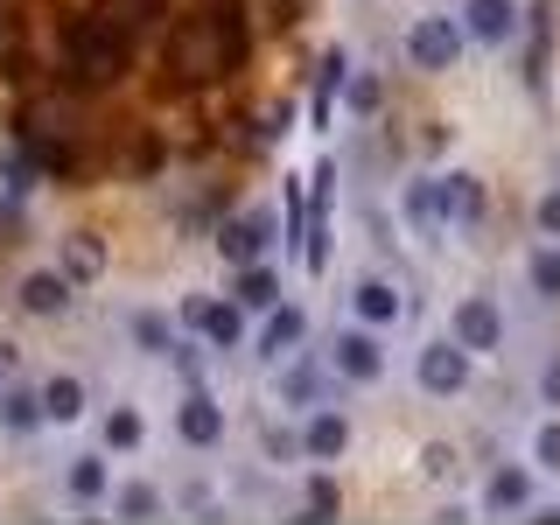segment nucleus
<instances>
[{
	"label": "nucleus",
	"mask_w": 560,
	"mask_h": 525,
	"mask_svg": "<svg viewBox=\"0 0 560 525\" xmlns=\"http://www.w3.org/2000/svg\"><path fill=\"white\" fill-rule=\"evenodd\" d=\"M127 63H133L127 22H113V14H78V22L63 28V70L78 84H113Z\"/></svg>",
	"instance_id": "nucleus-1"
},
{
	"label": "nucleus",
	"mask_w": 560,
	"mask_h": 525,
	"mask_svg": "<svg viewBox=\"0 0 560 525\" xmlns=\"http://www.w3.org/2000/svg\"><path fill=\"white\" fill-rule=\"evenodd\" d=\"M329 372L350 378V385H378L385 378V329H364V323H350L329 337Z\"/></svg>",
	"instance_id": "nucleus-2"
},
{
	"label": "nucleus",
	"mask_w": 560,
	"mask_h": 525,
	"mask_svg": "<svg viewBox=\"0 0 560 525\" xmlns=\"http://www.w3.org/2000/svg\"><path fill=\"white\" fill-rule=\"evenodd\" d=\"M463 22H448V14H428V22L407 28V63L413 70H455V57H463Z\"/></svg>",
	"instance_id": "nucleus-3"
},
{
	"label": "nucleus",
	"mask_w": 560,
	"mask_h": 525,
	"mask_svg": "<svg viewBox=\"0 0 560 525\" xmlns=\"http://www.w3.org/2000/svg\"><path fill=\"white\" fill-rule=\"evenodd\" d=\"M183 323L197 329L203 343H218V350H238V343H245V308H238V302H210V294H189V302H183Z\"/></svg>",
	"instance_id": "nucleus-4"
},
{
	"label": "nucleus",
	"mask_w": 560,
	"mask_h": 525,
	"mask_svg": "<svg viewBox=\"0 0 560 525\" xmlns=\"http://www.w3.org/2000/svg\"><path fill=\"white\" fill-rule=\"evenodd\" d=\"M539 498V469L533 463H498L483 477V512H525Z\"/></svg>",
	"instance_id": "nucleus-5"
},
{
	"label": "nucleus",
	"mask_w": 560,
	"mask_h": 525,
	"mask_svg": "<svg viewBox=\"0 0 560 525\" xmlns=\"http://www.w3.org/2000/svg\"><path fill=\"white\" fill-rule=\"evenodd\" d=\"M413 378L428 385V393H463V385H469V350L455 343V337L448 343H428L413 358Z\"/></svg>",
	"instance_id": "nucleus-6"
},
{
	"label": "nucleus",
	"mask_w": 560,
	"mask_h": 525,
	"mask_svg": "<svg viewBox=\"0 0 560 525\" xmlns=\"http://www.w3.org/2000/svg\"><path fill=\"white\" fill-rule=\"evenodd\" d=\"M399 210H407L413 238H434L448 224V183L442 175H420V183H407V197H399Z\"/></svg>",
	"instance_id": "nucleus-7"
},
{
	"label": "nucleus",
	"mask_w": 560,
	"mask_h": 525,
	"mask_svg": "<svg viewBox=\"0 0 560 525\" xmlns=\"http://www.w3.org/2000/svg\"><path fill=\"white\" fill-rule=\"evenodd\" d=\"M218 253L238 259V267L267 259L273 253V218H267V210H245V218H232V224H224V238H218Z\"/></svg>",
	"instance_id": "nucleus-8"
},
{
	"label": "nucleus",
	"mask_w": 560,
	"mask_h": 525,
	"mask_svg": "<svg viewBox=\"0 0 560 525\" xmlns=\"http://www.w3.org/2000/svg\"><path fill=\"white\" fill-rule=\"evenodd\" d=\"M329 364H315V358H302V364H288L280 372V407H294V413H315V407H329Z\"/></svg>",
	"instance_id": "nucleus-9"
},
{
	"label": "nucleus",
	"mask_w": 560,
	"mask_h": 525,
	"mask_svg": "<svg viewBox=\"0 0 560 525\" xmlns=\"http://www.w3.org/2000/svg\"><path fill=\"white\" fill-rule=\"evenodd\" d=\"M455 343L477 358V350H498L504 343V315H498V302H483V294H469L463 308H455Z\"/></svg>",
	"instance_id": "nucleus-10"
},
{
	"label": "nucleus",
	"mask_w": 560,
	"mask_h": 525,
	"mask_svg": "<svg viewBox=\"0 0 560 525\" xmlns=\"http://www.w3.org/2000/svg\"><path fill=\"white\" fill-rule=\"evenodd\" d=\"M399 308H407V302H399V288H393L385 273H364L358 288H350V315H358L364 329H393Z\"/></svg>",
	"instance_id": "nucleus-11"
},
{
	"label": "nucleus",
	"mask_w": 560,
	"mask_h": 525,
	"mask_svg": "<svg viewBox=\"0 0 560 525\" xmlns=\"http://www.w3.org/2000/svg\"><path fill=\"white\" fill-rule=\"evenodd\" d=\"M168 70H175V78H210V70H224V63H218V43H210L203 22H183V28H175Z\"/></svg>",
	"instance_id": "nucleus-12"
},
{
	"label": "nucleus",
	"mask_w": 560,
	"mask_h": 525,
	"mask_svg": "<svg viewBox=\"0 0 560 525\" xmlns=\"http://www.w3.org/2000/svg\"><path fill=\"white\" fill-rule=\"evenodd\" d=\"M512 28H518L512 0H463V35H469V43L498 49V43H512Z\"/></svg>",
	"instance_id": "nucleus-13"
},
{
	"label": "nucleus",
	"mask_w": 560,
	"mask_h": 525,
	"mask_svg": "<svg viewBox=\"0 0 560 525\" xmlns=\"http://www.w3.org/2000/svg\"><path fill=\"white\" fill-rule=\"evenodd\" d=\"M302 337H308V315L288 308V302H273L267 308V329H259V358H267V364H288Z\"/></svg>",
	"instance_id": "nucleus-14"
},
{
	"label": "nucleus",
	"mask_w": 560,
	"mask_h": 525,
	"mask_svg": "<svg viewBox=\"0 0 560 525\" xmlns=\"http://www.w3.org/2000/svg\"><path fill=\"white\" fill-rule=\"evenodd\" d=\"M175 434H183L189 448H218V442H224V413H218V399H210V393H189V399H183V413H175Z\"/></svg>",
	"instance_id": "nucleus-15"
},
{
	"label": "nucleus",
	"mask_w": 560,
	"mask_h": 525,
	"mask_svg": "<svg viewBox=\"0 0 560 525\" xmlns=\"http://www.w3.org/2000/svg\"><path fill=\"white\" fill-rule=\"evenodd\" d=\"M203 28H210V43H218V63L238 70L245 63V8L238 0H218V8L203 14Z\"/></svg>",
	"instance_id": "nucleus-16"
},
{
	"label": "nucleus",
	"mask_w": 560,
	"mask_h": 525,
	"mask_svg": "<svg viewBox=\"0 0 560 525\" xmlns=\"http://www.w3.org/2000/svg\"><path fill=\"white\" fill-rule=\"evenodd\" d=\"M302 448H308V463H337V455L350 448V420L329 413V407H315L302 420Z\"/></svg>",
	"instance_id": "nucleus-17"
},
{
	"label": "nucleus",
	"mask_w": 560,
	"mask_h": 525,
	"mask_svg": "<svg viewBox=\"0 0 560 525\" xmlns=\"http://www.w3.org/2000/svg\"><path fill=\"white\" fill-rule=\"evenodd\" d=\"M442 183H448V224H483L490 218V197H483L477 175H442Z\"/></svg>",
	"instance_id": "nucleus-18"
},
{
	"label": "nucleus",
	"mask_w": 560,
	"mask_h": 525,
	"mask_svg": "<svg viewBox=\"0 0 560 525\" xmlns=\"http://www.w3.org/2000/svg\"><path fill=\"white\" fill-rule=\"evenodd\" d=\"M22 308L28 315H63L70 308V280L63 273H28L22 280Z\"/></svg>",
	"instance_id": "nucleus-19"
},
{
	"label": "nucleus",
	"mask_w": 560,
	"mask_h": 525,
	"mask_svg": "<svg viewBox=\"0 0 560 525\" xmlns=\"http://www.w3.org/2000/svg\"><path fill=\"white\" fill-rule=\"evenodd\" d=\"M232 302H238V308H259V315H267V308L280 302V273L267 267V259H253V267L238 273V294H232Z\"/></svg>",
	"instance_id": "nucleus-20"
},
{
	"label": "nucleus",
	"mask_w": 560,
	"mask_h": 525,
	"mask_svg": "<svg viewBox=\"0 0 560 525\" xmlns=\"http://www.w3.org/2000/svg\"><path fill=\"white\" fill-rule=\"evenodd\" d=\"M105 273V245L98 238H63V280H70V288H84V280H98Z\"/></svg>",
	"instance_id": "nucleus-21"
},
{
	"label": "nucleus",
	"mask_w": 560,
	"mask_h": 525,
	"mask_svg": "<svg viewBox=\"0 0 560 525\" xmlns=\"http://www.w3.org/2000/svg\"><path fill=\"white\" fill-rule=\"evenodd\" d=\"M70 498H78V504L113 498V469H105V455H78V463H70Z\"/></svg>",
	"instance_id": "nucleus-22"
},
{
	"label": "nucleus",
	"mask_w": 560,
	"mask_h": 525,
	"mask_svg": "<svg viewBox=\"0 0 560 525\" xmlns=\"http://www.w3.org/2000/svg\"><path fill=\"white\" fill-rule=\"evenodd\" d=\"M0 428H14V434L43 428V393H28V385H8V393H0Z\"/></svg>",
	"instance_id": "nucleus-23"
},
{
	"label": "nucleus",
	"mask_w": 560,
	"mask_h": 525,
	"mask_svg": "<svg viewBox=\"0 0 560 525\" xmlns=\"http://www.w3.org/2000/svg\"><path fill=\"white\" fill-rule=\"evenodd\" d=\"M43 420H57V428L84 420V385H78V378H49V385H43Z\"/></svg>",
	"instance_id": "nucleus-24"
},
{
	"label": "nucleus",
	"mask_w": 560,
	"mask_h": 525,
	"mask_svg": "<svg viewBox=\"0 0 560 525\" xmlns=\"http://www.w3.org/2000/svg\"><path fill=\"white\" fill-rule=\"evenodd\" d=\"M140 442H148V420H140L133 407H113V413H105V448L127 455V448H140Z\"/></svg>",
	"instance_id": "nucleus-25"
},
{
	"label": "nucleus",
	"mask_w": 560,
	"mask_h": 525,
	"mask_svg": "<svg viewBox=\"0 0 560 525\" xmlns=\"http://www.w3.org/2000/svg\"><path fill=\"white\" fill-rule=\"evenodd\" d=\"M113 512L119 518H154V512H162V490H154V483H127V490H113Z\"/></svg>",
	"instance_id": "nucleus-26"
},
{
	"label": "nucleus",
	"mask_w": 560,
	"mask_h": 525,
	"mask_svg": "<svg viewBox=\"0 0 560 525\" xmlns=\"http://www.w3.org/2000/svg\"><path fill=\"white\" fill-rule=\"evenodd\" d=\"M533 469L539 477H560V420H539L533 428Z\"/></svg>",
	"instance_id": "nucleus-27"
},
{
	"label": "nucleus",
	"mask_w": 560,
	"mask_h": 525,
	"mask_svg": "<svg viewBox=\"0 0 560 525\" xmlns=\"http://www.w3.org/2000/svg\"><path fill=\"white\" fill-rule=\"evenodd\" d=\"M533 288L547 294V302H560V253H553V245H539V253H533Z\"/></svg>",
	"instance_id": "nucleus-28"
},
{
	"label": "nucleus",
	"mask_w": 560,
	"mask_h": 525,
	"mask_svg": "<svg viewBox=\"0 0 560 525\" xmlns=\"http://www.w3.org/2000/svg\"><path fill=\"white\" fill-rule=\"evenodd\" d=\"M337 84H343V49H329V57H323V78H315V119L329 113V92H337Z\"/></svg>",
	"instance_id": "nucleus-29"
},
{
	"label": "nucleus",
	"mask_w": 560,
	"mask_h": 525,
	"mask_svg": "<svg viewBox=\"0 0 560 525\" xmlns=\"http://www.w3.org/2000/svg\"><path fill=\"white\" fill-rule=\"evenodd\" d=\"M533 224H539V238H560V189H547V197L533 203Z\"/></svg>",
	"instance_id": "nucleus-30"
},
{
	"label": "nucleus",
	"mask_w": 560,
	"mask_h": 525,
	"mask_svg": "<svg viewBox=\"0 0 560 525\" xmlns=\"http://www.w3.org/2000/svg\"><path fill=\"white\" fill-rule=\"evenodd\" d=\"M133 337L148 343V350H175V343H168V323H162V315H133Z\"/></svg>",
	"instance_id": "nucleus-31"
},
{
	"label": "nucleus",
	"mask_w": 560,
	"mask_h": 525,
	"mask_svg": "<svg viewBox=\"0 0 560 525\" xmlns=\"http://www.w3.org/2000/svg\"><path fill=\"white\" fill-rule=\"evenodd\" d=\"M420 469H428L434 483H448V477H455V448H442V442H434L428 455H420Z\"/></svg>",
	"instance_id": "nucleus-32"
},
{
	"label": "nucleus",
	"mask_w": 560,
	"mask_h": 525,
	"mask_svg": "<svg viewBox=\"0 0 560 525\" xmlns=\"http://www.w3.org/2000/svg\"><path fill=\"white\" fill-rule=\"evenodd\" d=\"M308 512H337V483H323V477H308Z\"/></svg>",
	"instance_id": "nucleus-33"
},
{
	"label": "nucleus",
	"mask_w": 560,
	"mask_h": 525,
	"mask_svg": "<svg viewBox=\"0 0 560 525\" xmlns=\"http://www.w3.org/2000/svg\"><path fill=\"white\" fill-rule=\"evenodd\" d=\"M350 105H358V113H378V78H358V84H350Z\"/></svg>",
	"instance_id": "nucleus-34"
},
{
	"label": "nucleus",
	"mask_w": 560,
	"mask_h": 525,
	"mask_svg": "<svg viewBox=\"0 0 560 525\" xmlns=\"http://www.w3.org/2000/svg\"><path fill=\"white\" fill-rule=\"evenodd\" d=\"M539 399H547V407H560V358L539 372Z\"/></svg>",
	"instance_id": "nucleus-35"
},
{
	"label": "nucleus",
	"mask_w": 560,
	"mask_h": 525,
	"mask_svg": "<svg viewBox=\"0 0 560 525\" xmlns=\"http://www.w3.org/2000/svg\"><path fill=\"white\" fill-rule=\"evenodd\" d=\"M8 372H14V350H8V343H0V378H8Z\"/></svg>",
	"instance_id": "nucleus-36"
}]
</instances>
